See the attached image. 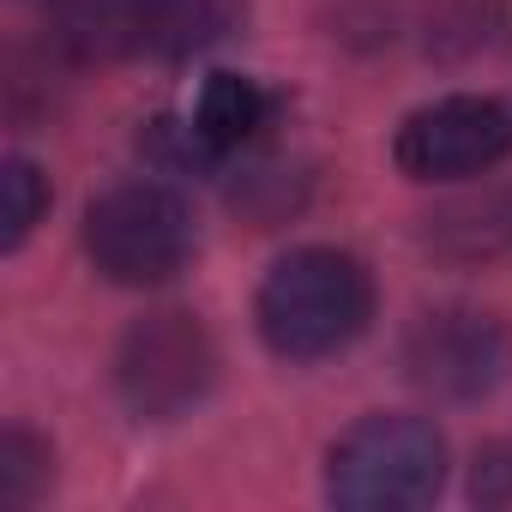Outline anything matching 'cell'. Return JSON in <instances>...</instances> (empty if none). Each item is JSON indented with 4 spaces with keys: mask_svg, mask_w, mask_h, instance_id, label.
<instances>
[{
    "mask_svg": "<svg viewBox=\"0 0 512 512\" xmlns=\"http://www.w3.org/2000/svg\"><path fill=\"white\" fill-rule=\"evenodd\" d=\"M440 241H458L464 253H494L500 241H512V193L482 199V205H452L434 217Z\"/></svg>",
    "mask_w": 512,
    "mask_h": 512,
    "instance_id": "8fae6325",
    "label": "cell"
},
{
    "mask_svg": "<svg viewBox=\"0 0 512 512\" xmlns=\"http://www.w3.org/2000/svg\"><path fill=\"white\" fill-rule=\"evenodd\" d=\"M404 374L452 404L488 398L512 374V332L482 308H434L404 338Z\"/></svg>",
    "mask_w": 512,
    "mask_h": 512,
    "instance_id": "5b68a950",
    "label": "cell"
},
{
    "mask_svg": "<svg viewBox=\"0 0 512 512\" xmlns=\"http://www.w3.org/2000/svg\"><path fill=\"white\" fill-rule=\"evenodd\" d=\"M49 211V181L37 175V163L25 157H7V169H0V247H25V235L43 223Z\"/></svg>",
    "mask_w": 512,
    "mask_h": 512,
    "instance_id": "9c48e42d",
    "label": "cell"
},
{
    "mask_svg": "<svg viewBox=\"0 0 512 512\" xmlns=\"http://www.w3.org/2000/svg\"><path fill=\"white\" fill-rule=\"evenodd\" d=\"M253 320H260L266 350L284 362L338 356L374 320V278L344 247H296L266 272Z\"/></svg>",
    "mask_w": 512,
    "mask_h": 512,
    "instance_id": "6da1fadb",
    "label": "cell"
},
{
    "mask_svg": "<svg viewBox=\"0 0 512 512\" xmlns=\"http://www.w3.org/2000/svg\"><path fill=\"white\" fill-rule=\"evenodd\" d=\"M211 380H217V344L181 308L133 320L127 338H121V350H115V392L145 422L187 416L211 392Z\"/></svg>",
    "mask_w": 512,
    "mask_h": 512,
    "instance_id": "277c9868",
    "label": "cell"
},
{
    "mask_svg": "<svg viewBox=\"0 0 512 512\" xmlns=\"http://www.w3.org/2000/svg\"><path fill=\"white\" fill-rule=\"evenodd\" d=\"M85 253L109 284L151 290L193 260V217L163 181H121L85 211Z\"/></svg>",
    "mask_w": 512,
    "mask_h": 512,
    "instance_id": "3957f363",
    "label": "cell"
},
{
    "mask_svg": "<svg viewBox=\"0 0 512 512\" xmlns=\"http://www.w3.org/2000/svg\"><path fill=\"white\" fill-rule=\"evenodd\" d=\"M241 25V0H121L127 61H187Z\"/></svg>",
    "mask_w": 512,
    "mask_h": 512,
    "instance_id": "52a82bcc",
    "label": "cell"
},
{
    "mask_svg": "<svg viewBox=\"0 0 512 512\" xmlns=\"http://www.w3.org/2000/svg\"><path fill=\"white\" fill-rule=\"evenodd\" d=\"M506 151H512V115L494 97H464V91L422 103L392 139V157L410 181H470L506 163Z\"/></svg>",
    "mask_w": 512,
    "mask_h": 512,
    "instance_id": "8992f818",
    "label": "cell"
},
{
    "mask_svg": "<svg viewBox=\"0 0 512 512\" xmlns=\"http://www.w3.org/2000/svg\"><path fill=\"white\" fill-rule=\"evenodd\" d=\"M49 488V446L25 428L0 434V506H31Z\"/></svg>",
    "mask_w": 512,
    "mask_h": 512,
    "instance_id": "30bf717a",
    "label": "cell"
},
{
    "mask_svg": "<svg viewBox=\"0 0 512 512\" xmlns=\"http://www.w3.org/2000/svg\"><path fill=\"white\" fill-rule=\"evenodd\" d=\"M266 121H272V97L253 85V79H241V73H211V79L199 85L193 133H199L217 157L253 145V139L266 133Z\"/></svg>",
    "mask_w": 512,
    "mask_h": 512,
    "instance_id": "ba28073f",
    "label": "cell"
},
{
    "mask_svg": "<svg viewBox=\"0 0 512 512\" xmlns=\"http://www.w3.org/2000/svg\"><path fill=\"white\" fill-rule=\"evenodd\" d=\"M446 482V440L422 416H362L326 458V494L350 512H410Z\"/></svg>",
    "mask_w": 512,
    "mask_h": 512,
    "instance_id": "7a4b0ae2",
    "label": "cell"
}]
</instances>
